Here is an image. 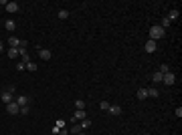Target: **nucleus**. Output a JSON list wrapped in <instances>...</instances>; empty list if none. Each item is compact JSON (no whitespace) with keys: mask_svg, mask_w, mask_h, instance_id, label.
Returning a JSON list of instances; mask_svg holds the SVG:
<instances>
[{"mask_svg":"<svg viewBox=\"0 0 182 135\" xmlns=\"http://www.w3.org/2000/svg\"><path fill=\"white\" fill-rule=\"evenodd\" d=\"M168 18H170V22H172V20H174V18H178V10H172V12H170V16H168Z\"/></svg>","mask_w":182,"mask_h":135,"instance_id":"393cba45","label":"nucleus"},{"mask_svg":"<svg viewBox=\"0 0 182 135\" xmlns=\"http://www.w3.org/2000/svg\"><path fill=\"white\" fill-rule=\"evenodd\" d=\"M16 105H18V107H27V105H29V97H27V95H18V97H16Z\"/></svg>","mask_w":182,"mask_h":135,"instance_id":"423d86ee","label":"nucleus"},{"mask_svg":"<svg viewBox=\"0 0 182 135\" xmlns=\"http://www.w3.org/2000/svg\"><path fill=\"white\" fill-rule=\"evenodd\" d=\"M160 26H162V28H164V30H166V26H170V18H164V20H162V24H160Z\"/></svg>","mask_w":182,"mask_h":135,"instance_id":"5701e85b","label":"nucleus"},{"mask_svg":"<svg viewBox=\"0 0 182 135\" xmlns=\"http://www.w3.org/2000/svg\"><path fill=\"white\" fill-rule=\"evenodd\" d=\"M20 115H29V105L27 107H20Z\"/></svg>","mask_w":182,"mask_h":135,"instance_id":"a878e982","label":"nucleus"},{"mask_svg":"<svg viewBox=\"0 0 182 135\" xmlns=\"http://www.w3.org/2000/svg\"><path fill=\"white\" fill-rule=\"evenodd\" d=\"M4 26H6L8 32H12V30L16 28V22H14V20H6V22H4Z\"/></svg>","mask_w":182,"mask_h":135,"instance_id":"f8f14e48","label":"nucleus"},{"mask_svg":"<svg viewBox=\"0 0 182 135\" xmlns=\"http://www.w3.org/2000/svg\"><path fill=\"white\" fill-rule=\"evenodd\" d=\"M6 10H8V12H18L20 6H18L16 2H8V4H6Z\"/></svg>","mask_w":182,"mask_h":135,"instance_id":"9b49d317","label":"nucleus"},{"mask_svg":"<svg viewBox=\"0 0 182 135\" xmlns=\"http://www.w3.org/2000/svg\"><path fill=\"white\" fill-rule=\"evenodd\" d=\"M0 99H2V103H6V105L14 101V99H12V93H8V91H4L2 95H0Z\"/></svg>","mask_w":182,"mask_h":135,"instance_id":"6e6552de","label":"nucleus"},{"mask_svg":"<svg viewBox=\"0 0 182 135\" xmlns=\"http://www.w3.org/2000/svg\"><path fill=\"white\" fill-rule=\"evenodd\" d=\"M8 57L10 59H16L18 57V49H8Z\"/></svg>","mask_w":182,"mask_h":135,"instance_id":"2eb2a0df","label":"nucleus"},{"mask_svg":"<svg viewBox=\"0 0 182 135\" xmlns=\"http://www.w3.org/2000/svg\"><path fill=\"white\" fill-rule=\"evenodd\" d=\"M27 69H29V71H37V63H33V61L27 63Z\"/></svg>","mask_w":182,"mask_h":135,"instance_id":"f3484780","label":"nucleus"},{"mask_svg":"<svg viewBox=\"0 0 182 135\" xmlns=\"http://www.w3.org/2000/svg\"><path fill=\"white\" fill-rule=\"evenodd\" d=\"M73 119H75V121H83V119H87V115H85V109H77L75 113H73Z\"/></svg>","mask_w":182,"mask_h":135,"instance_id":"20e7f679","label":"nucleus"},{"mask_svg":"<svg viewBox=\"0 0 182 135\" xmlns=\"http://www.w3.org/2000/svg\"><path fill=\"white\" fill-rule=\"evenodd\" d=\"M146 97H148V89H144V87L138 89V99H146Z\"/></svg>","mask_w":182,"mask_h":135,"instance_id":"4468645a","label":"nucleus"},{"mask_svg":"<svg viewBox=\"0 0 182 135\" xmlns=\"http://www.w3.org/2000/svg\"><path fill=\"white\" fill-rule=\"evenodd\" d=\"M2 51H4V44H2V42H0V53H2Z\"/></svg>","mask_w":182,"mask_h":135,"instance_id":"c756f323","label":"nucleus"},{"mask_svg":"<svg viewBox=\"0 0 182 135\" xmlns=\"http://www.w3.org/2000/svg\"><path fill=\"white\" fill-rule=\"evenodd\" d=\"M59 18H63V20L69 18V12H67V10H61V12H59Z\"/></svg>","mask_w":182,"mask_h":135,"instance_id":"b1692460","label":"nucleus"},{"mask_svg":"<svg viewBox=\"0 0 182 135\" xmlns=\"http://www.w3.org/2000/svg\"><path fill=\"white\" fill-rule=\"evenodd\" d=\"M55 127H59V129H65V121H63V119H57Z\"/></svg>","mask_w":182,"mask_h":135,"instance_id":"412c9836","label":"nucleus"},{"mask_svg":"<svg viewBox=\"0 0 182 135\" xmlns=\"http://www.w3.org/2000/svg\"><path fill=\"white\" fill-rule=\"evenodd\" d=\"M6 111H8L10 115H16V113H20V107L16 105V101H12V103H8V105H6Z\"/></svg>","mask_w":182,"mask_h":135,"instance_id":"f03ea898","label":"nucleus"},{"mask_svg":"<svg viewBox=\"0 0 182 135\" xmlns=\"http://www.w3.org/2000/svg\"><path fill=\"white\" fill-rule=\"evenodd\" d=\"M162 77H164V75H162L160 71H156V73L152 75V81H154V83H162Z\"/></svg>","mask_w":182,"mask_h":135,"instance_id":"ddd939ff","label":"nucleus"},{"mask_svg":"<svg viewBox=\"0 0 182 135\" xmlns=\"http://www.w3.org/2000/svg\"><path fill=\"white\" fill-rule=\"evenodd\" d=\"M99 107H101L103 111H107V109H109V101H101V103H99Z\"/></svg>","mask_w":182,"mask_h":135,"instance_id":"aec40b11","label":"nucleus"},{"mask_svg":"<svg viewBox=\"0 0 182 135\" xmlns=\"http://www.w3.org/2000/svg\"><path fill=\"white\" fill-rule=\"evenodd\" d=\"M8 44H10V49H18V47H20V38L10 36V38H8Z\"/></svg>","mask_w":182,"mask_h":135,"instance_id":"9d476101","label":"nucleus"},{"mask_svg":"<svg viewBox=\"0 0 182 135\" xmlns=\"http://www.w3.org/2000/svg\"><path fill=\"white\" fill-rule=\"evenodd\" d=\"M75 107H77V109H85V103H83L81 99H77V101H75Z\"/></svg>","mask_w":182,"mask_h":135,"instance_id":"6ab92c4d","label":"nucleus"},{"mask_svg":"<svg viewBox=\"0 0 182 135\" xmlns=\"http://www.w3.org/2000/svg\"><path fill=\"white\" fill-rule=\"evenodd\" d=\"M174 81H176V79H174L172 73H164V77H162V83H164V85H174Z\"/></svg>","mask_w":182,"mask_h":135,"instance_id":"39448f33","label":"nucleus"},{"mask_svg":"<svg viewBox=\"0 0 182 135\" xmlns=\"http://www.w3.org/2000/svg\"><path fill=\"white\" fill-rule=\"evenodd\" d=\"M77 135H85V133H77Z\"/></svg>","mask_w":182,"mask_h":135,"instance_id":"7c9ffc66","label":"nucleus"},{"mask_svg":"<svg viewBox=\"0 0 182 135\" xmlns=\"http://www.w3.org/2000/svg\"><path fill=\"white\" fill-rule=\"evenodd\" d=\"M16 69H18V71H22V69H27V65H25V63H22V61H20V63L16 65Z\"/></svg>","mask_w":182,"mask_h":135,"instance_id":"cd10ccee","label":"nucleus"},{"mask_svg":"<svg viewBox=\"0 0 182 135\" xmlns=\"http://www.w3.org/2000/svg\"><path fill=\"white\" fill-rule=\"evenodd\" d=\"M160 73H162V75H164V73H170V67H168V65H162V67H160Z\"/></svg>","mask_w":182,"mask_h":135,"instance_id":"4be33fe9","label":"nucleus"},{"mask_svg":"<svg viewBox=\"0 0 182 135\" xmlns=\"http://www.w3.org/2000/svg\"><path fill=\"white\" fill-rule=\"evenodd\" d=\"M144 49H146V53H154V51L158 49V44H156V40H146Z\"/></svg>","mask_w":182,"mask_h":135,"instance_id":"7ed1b4c3","label":"nucleus"},{"mask_svg":"<svg viewBox=\"0 0 182 135\" xmlns=\"http://www.w3.org/2000/svg\"><path fill=\"white\" fill-rule=\"evenodd\" d=\"M89 127H91V121L89 119H83L81 121V129H89Z\"/></svg>","mask_w":182,"mask_h":135,"instance_id":"dca6fc26","label":"nucleus"},{"mask_svg":"<svg viewBox=\"0 0 182 135\" xmlns=\"http://www.w3.org/2000/svg\"><path fill=\"white\" fill-rule=\"evenodd\" d=\"M67 133H69V131H67V127H65V129H61V131H59V135H67Z\"/></svg>","mask_w":182,"mask_h":135,"instance_id":"c85d7f7f","label":"nucleus"},{"mask_svg":"<svg viewBox=\"0 0 182 135\" xmlns=\"http://www.w3.org/2000/svg\"><path fill=\"white\" fill-rule=\"evenodd\" d=\"M148 97H158V89H148Z\"/></svg>","mask_w":182,"mask_h":135,"instance_id":"a211bd4d","label":"nucleus"},{"mask_svg":"<svg viewBox=\"0 0 182 135\" xmlns=\"http://www.w3.org/2000/svg\"><path fill=\"white\" fill-rule=\"evenodd\" d=\"M164 32H166V30H164L162 26H152V28H150V40H158V38H162V36H164Z\"/></svg>","mask_w":182,"mask_h":135,"instance_id":"f257e3e1","label":"nucleus"},{"mask_svg":"<svg viewBox=\"0 0 182 135\" xmlns=\"http://www.w3.org/2000/svg\"><path fill=\"white\" fill-rule=\"evenodd\" d=\"M39 57H41L43 61H49L53 55H51V51H47V49H41V51H39Z\"/></svg>","mask_w":182,"mask_h":135,"instance_id":"1a4fd4ad","label":"nucleus"},{"mask_svg":"<svg viewBox=\"0 0 182 135\" xmlns=\"http://www.w3.org/2000/svg\"><path fill=\"white\" fill-rule=\"evenodd\" d=\"M107 111H109L111 115H116V117H118V115H122V107H120V105H109V109H107Z\"/></svg>","mask_w":182,"mask_h":135,"instance_id":"0eeeda50","label":"nucleus"},{"mask_svg":"<svg viewBox=\"0 0 182 135\" xmlns=\"http://www.w3.org/2000/svg\"><path fill=\"white\" fill-rule=\"evenodd\" d=\"M71 131H73V133H81V125H73Z\"/></svg>","mask_w":182,"mask_h":135,"instance_id":"bb28decb","label":"nucleus"}]
</instances>
